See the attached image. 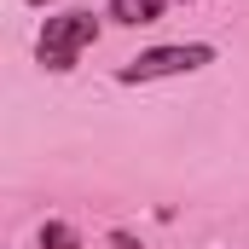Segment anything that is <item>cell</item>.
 <instances>
[{
	"mask_svg": "<svg viewBox=\"0 0 249 249\" xmlns=\"http://www.w3.org/2000/svg\"><path fill=\"white\" fill-rule=\"evenodd\" d=\"M162 6H168V0H110V18L139 29V23H157V18H162Z\"/></svg>",
	"mask_w": 249,
	"mask_h": 249,
	"instance_id": "cell-3",
	"label": "cell"
},
{
	"mask_svg": "<svg viewBox=\"0 0 249 249\" xmlns=\"http://www.w3.org/2000/svg\"><path fill=\"white\" fill-rule=\"evenodd\" d=\"M110 249H145V244H139L133 232H122V226H116V232H110Z\"/></svg>",
	"mask_w": 249,
	"mask_h": 249,
	"instance_id": "cell-5",
	"label": "cell"
},
{
	"mask_svg": "<svg viewBox=\"0 0 249 249\" xmlns=\"http://www.w3.org/2000/svg\"><path fill=\"white\" fill-rule=\"evenodd\" d=\"M203 64H214V47H209V41L151 47V53H139L133 64H122L116 81H122V87H145V81H162V75H191V70H203Z\"/></svg>",
	"mask_w": 249,
	"mask_h": 249,
	"instance_id": "cell-2",
	"label": "cell"
},
{
	"mask_svg": "<svg viewBox=\"0 0 249 249\" xmlns=\"http://www.w3.org/2000/svg\"><path fill=\"white\" fill-rule=\"evenodd\" d=\"M93 41H99V18H93V12H58V18L41 23L35 58H41V70L64 75V70H75V58H81Z\"/></svg>",
	"mask_w": 249,
	"mask_h": 249,
	"instance_id": "cell-1",
	"label": "cell"
},
{
	"mask_svg": "<svg viewBox=\"0 0 249 249\" xmlns=\"http://www.w3.org/2000/svg\"><path fill=\"white\" fill-rule=\"evenodd\" d=\"M29 6H47V0H29Z\"/></svg>",
	"mask_w": 249,
	"mask_h": 249,
	"instance_id": "cell-6",
	"label": "cell"
},
{
	"mask_svg": "<svg viewBox=\"0 0 249 249\" xmlns=\"http://www.w3.org/2000/svg\"><path fill=\"white\" fill-rule=\"evenodd\" d=\"M41 249H81V232L64 226V220H47L41 226Z\"/></svg>",
	"mask_w": 249,
	"mask_h": 249,
	"instance_id": "cell-4",
	"label": "cell"
}]
</instances>
